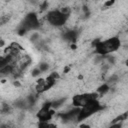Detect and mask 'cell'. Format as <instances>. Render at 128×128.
Here are the masks:
<instances>
[{
  "mask_svg": "<svg viewBox=\"0 0 128 128\" xmlns=\"http://www.w3.org/2000/svg\"><path fill=\"white\" fill-rule=\"evenodd\" d=\"M93 45L95 46V52L97 54L106 55L111 52L117 51L121 45V42H120V39L117 36H115L105 41H95Z\"/></svg>",
  "mask_w": 128,
  "mask_h": 128,
  "instance_id": "1",
  "label": "cell"
},
{
  "mask_svg": "<svg viewBox=\"0 0 128 128\" xmlns=\"http://www.w3.org/2000/svg\"><path fill=\"white\" fill-rule=\"evenodd\" d=\"M102 108H103V106L100 104V102L98 100H94V101L88 103L84 107L80 108V112H79V114L77 116V121H82V120L90 117L91 115H93L94 113L98 112Z\"/></svg>",
  "mask_w": 128,
  "mask_h": 128,
  "instance_id": "2",
  "label": "cell"
},
{
  "mask_svg": "<svg viewBox=\"0 0 128 128\" xmlns=\"http://www.w3.org/2000/svg\"><path fill=\"white\" fill-rule=\"evenodd\" d=\"M98 94L97 93H83L73 96L72 98V105L77 108H82L88 103L97 100Z\"/></svg>",
  "mask_w": 128,
  "mask_h": 128,
  "instance_id": "3",
  "label": "cell"
},
{
  "mask_svg": "<svg viewBox=\"0 0 128 128\" xmlns=\"http://www.w3.org/2000/svg\"><path fill=\"white\" fill-rule=\"evenodd\" d=\"M58 74L56 72H53L51 73L49 76H47L46 79H40L38 80L37 82V85H36V91L37 93H43L47 90H49L56 82L57 78H58Z\"/></svg>",
  "mask_w": 128,
  "mask_h": 128,
  "instance_id": "4",
  "label": "cell"
},
{
  "mask_svg": "<svg viewBox=\"0 0 128 128\" xmlns=\"http://www.w3.org/2000/svg\"><path fill=\"white\" fill-rule=\"evenodd\" d=\"M68 15L63 14L60 10H52L47 14V21L53 26H62L66 23Z\"/></svg>",
  "mask_w": 128,
  "mask_h": 128,
  "instance_id": "5",
  "label": "cell"
},
{
  "mask_svg": "<svg viewBox=\"0 0 128 128\" xmlns=\"http://www.w3.org/2000/svg\"><path fill=\"white\" fill-rule=\"evenodd\" d=\"M39 26H40V23L37 15L35 13H29L25 16L21 28H23L26 31H29V30H35L39 28Z\"/></svg>",
  "mask_w": 128,
  "mask_h": 128,
  "instance_id": "6",
  "label": "cell"
},
{
  "mask_svg": "<svg viewBox=\"0 0 128 128\" xmlns=\"http://www.w3.org/2000/svg\"><path fill=\"white\" fill-rule=\"evenodd\" d=\"M52 108V102H47L42 105L40 110L37 112L36 116L39 119V121H49L51 120L54 111L51 109Z\"/></svg>",
  "mask_w": 128,
  "mask_h": 128,
  "instance_id": "7",
  "label": "cell"
},
{
  "mask_svg": "<svg viewBox=\"0 0 128 128\" xmlns=\"http://www.w3.org/2000/svg\"><path fill=\"white\" fill-rule=\"evenodd\" d=\"M79 112H80V108L75 107L73 110H70V111H68V112H64V113H60L59 116H60L61 120H62L63 122L66 123V122H70V121H72L73 119H76V120H77V116H78Z\"/></svg>",
  "mask_w": 128,
  "mask_h": 128,
  "instance_id": "8",
  "label": "cell"
},
{
  "mask_svg": "<svg viewBox=\"0 0 128 128\" xmlns=\"http://www.w3.org/2000/svg\"><path fill=\"white\" fill-rule=\"evenodd\" d=\"M63 38L66 40V41H75L76 38H77V32L75 30H69L67 32H65L63 34Z\"/></svg>",
  "mask_w": 128,
  "mask_h": 128,
  "instance_id": "9",
  "label": "cell"
},
{
  "mask_svg": "<svg viewBox=\"0 0 128 128\" xmlns=\"http://www.w3.org/2000/svg\"><path fill=\"white\" fill-rule=\"evenodd\" d=\"M127 118H128V112H125V113H123V114H121V115L117 116L116 118H114V119L112 120V124H115V123H119V122H122V121L126 120Z\"/></svg>",
  "mask_w": 128,
  "mask_h": 128,
  "instance_id": "10",
  "label": "cell"
},
{
  "mask_svg": "<svg viewBox=\"0 0 128 128\" xmlns=\"http://www.w3.org/2000/svg\"><path fill=\"white\" fill-rule=\"evenodd\" d=\"M37 127L38 128H57L56 125H54L52 123H49L48 121H39Z\"/></svg>",
  "mask_w": 128,
  "mask_h": 128,
  "instance_id": "11",
  "label": "cell"
},
{
  "mask_svg": "<svg viewBox=\"0 0 128 128\" xmlns=\"http://www.w3.org/2000/svg\"><path fill=\"white\" fill-rule=\"evenodd\" d=\"M109 91V86H108V84H103V85H101V86H99L98 88H97V93H99V94H101V95H104L105 93H107Z\"/></svg>",
  "mask_w": 128,
  "mask_h": 128,
  "instance_id": "12",
  "label": "cell"
},
{
  "mask_svg": "<svg viewBox=\"0 0 128 128\" xmlns=\"http://www.w3.org/2000/svg\"><path fill=\"white\" fill-rule=\"evenodd\" d=\"M64 101H65V99H64V98H61V99L55 100L54 102H52V108H58V107H60L62 104H64Z\"/></svg>",
  "mask_w": 128,
  "mask_h": 128,
  "instance_id": "13",
  "label": "cell"
},
{
  "mask_svg": "<svg viewBox=\"0 0 128 128\" xmlns=\"http://www.w3.org/2000/svg\"><path fill=\"white\" fill-rule=\"evenodd\" d=\"M38 68L40 69V71H41V72H45L46 70H48L49 65H48L47 63H41V64L39 65V67H38Z\"/></svg>",
  "mask_w": 128,
  "mask_h": 128,
  "instance_id": "14",
  "label": "cell"
},
{
  "mask_svg": "<svg viewBox=\"0 0 128 128\" xmlns=\"http://www.w3.org/2000/svg\"><path fill=\"white\" fill-rule=\"evenodd\" d=\"M40 73H42V72L40 71V69H39V68H35V69L32 71V73H31V74H32V76H33V77H36V76L40 75Z\"/></svg>",
  "mask_w": 128,
  "mask_h": 128,
  "instance_id": "15",
  "label": "cell"
},
{
  "mask_svg": "<svg viewBox=\"0 0 128 128\" xmlns=\"http://www.w3.org/2000/svg\"><path fill=\"white\" fill-rule=\"evenodd\" d=\"M122 127V122H119V123H115V124H112L109 128H121Z\"/></svg>",
  "mask_w": 128,
  "mask_h": 128,
  "instance_id": "16",
  "label": "cell"
},
{
  "mask_svg": "<svg viewBox=\"0 0 128 128\" xmlns=\"http://www.w3.org/2000/svg\"><path fill=\"white\" fill-rule=\"evenodd\" d=\"M114 4V1H108V2H105V6L106 7H109V6H111V5H113Z\"/></svg>",
  "mask_w": 128,
  "mask_h": 128,
  "instance_id": "17",
  "label": "cell"
},
{
  "mask_svg": "<svg viewBox=\"0 0 128 128\" xmlns=\"http://www.w3.org/2000/svg\"><path fill=\"white\" fill-rule=\"evenodd\" d=\"M79 128H91V127H90V125H88V124H81Z\"/></svg>",
  "mask_w": 128,
  "mask_h": 128,
  "instance_id": "18",
  "label": "cell"
},
{
  "mask_svg": "<svg viewBox=\"0 0 128 128\" xmlns=\"http://www.w3.org/2000/svg\"><path fill=\"white\" fill-rule=\"evenodd\" d=\"M1 128H8V126H6V125H2Z\"/></svg>",
  "mask_w": 128,
  "mask_h": 128,
  "instance_id": "19",
  "label": "cell"
}]
</instances>
